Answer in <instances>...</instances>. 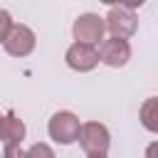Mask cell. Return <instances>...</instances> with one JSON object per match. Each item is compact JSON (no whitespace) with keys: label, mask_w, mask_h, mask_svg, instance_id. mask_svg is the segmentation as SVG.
I'll return each mask as SVG.
<instances>
[{"label":"cell","mask_w":158,"mask_h":158,"mask_svg":"<svg viewBox=\"0 0 158 158\" xmlns=\"http://www.w3.org/2000/svg\"><path fill=\"white\" fill-rule=\"evenodd\" d=\"M77 141L81 143V148L86 153H106L109 151V143H111V136L106 131L104 123L99 121H86L79 126V136Z\"/></svg>","instance_id":"6da1fadb"},{"label":"cell","mask_w":158,"mask_h":158,"mask_svg":"<svg viewBox=\"0 0 158 158\" xmlns=\"http://www.w3.org/2000/svg\"><path fill=\"white\" fill-rule=\"evenodd\" d=\"M79 118L72 114V111H59V114H54L52 118H49V126H47V131H49V136L57 141V143H62V146H69V143H74L77 141V136H79Z\"/></svg>","instance_id":"7a4b0ae2"},{"label":"cell","mask_w":158,"mask_h":158,"mask_svg":"<svg viewBox=\"0 0 158 158\" xmlns=\"http://www.w3.org/2000/svg\"><path fill=\"white\" fill-rule=\"evenodd\" d=\"M35 32L27 27V25H12L7 37L2 40V47L7 54L12 57H27L32 49H35Z\"/></svg>","instance_id":"3957f363"},{"label":"cell","mask_w":158,"mask_h":158,"mask_svg":"<svg viewBox=\"0 0 158 158\" xmlns=\"http://www.w3.org/2000/svg\"><path fill=\"white\" fill-rule=\"evenodd\" d=\"M104 30H106L104 20L99 15H94V12H86V15L77 17V22L72 27L77 42H84V44H99L104 40Z\"/></svg>","instance_id":"277c9868"},{"label":"cell","mask_w":158,"mask_h":158,"mask_svg":"<svg viewBox=\"0 0 158 158\" xmlns=\"http://www.w3.org/2000/svg\"><path fill=\"white\" fill-rule=\"evenodd\" d=\"M104 27H106V30H109L114 37L128 40V37L136 32V27H138V20H136L133 10H128V7H114V10L106 15V22H104Z\"/></svg>","instance_id":"5b68a950"},{"label":"cell","mask_w":158,"mask_h":158,"mask_svg":"<svg viewBox=\"0 0 158 158\" xmlns=\"http://www.w3.org/2000/svg\"><path fill=\"white\" fill-rule=\"evenodd\" d=\"M99 62L109 64V67H123L131 59V47L126 40L121 37H111V40H101L99 42Z\"/></svg>","instance_id":"8992f818"},{"label":"cell","mask_w":158,"mask_h":158,"mask_svg":"<svg viewBox=\"0 0 158 158\" xmlns=\"http://www.w3.org/2000/svg\"><path fill=\"white\" fill-rule=\"evenodd\" d=\"M67 64L77 72H91L96 64H99V54L94 49V44H84V42H74L67 54H64Z\"/></svg>","instance_id":"52a82bcc"},{"label":"cell","mask_w":158,"mask_h":158,"mask_svg":"<svg viewBox=\"0 0 158 158\" xmlns=\"http://www.w3.org/2000/svg\"><path fill=\"white\" fill-rule=\"evenodd\" d=\"M22 138H25V123L22 118L15 116V111H10L0 121V141L7 146V143H22Z\"/></svg>","instance_id":"ba28073f"},{"label":"cell","mask_w":158,"mask_h":158,"mask_svg":"<svg viewBox=\"0 0 158 158\" xmlns=\"http://www.w3.org/2000/svg\"><path fill=\"white\" fill-rule=\"evenodd\" d=\"M141 121L148 131H158V99H148L143 106H141Z\"/></svg>","instance_id":"9c48e42d"},{"label":"cell","mask_w":158,"mask_h":158,"mask_svg":"<svg viewBox=\"0 0 158 158\" xmlns=\"http://www.w3.org/2000/svg\"><path fill=\"white\" fill-rule=\"evenodd\" d=\"M25 156H27V158H54V151H52L47 143H35Z\"/></svg>","instance_id":"30bf717a"},{"label":"cell","mask_w":158,"mask_h":158,"mask_svg":"<svg viewBox=\"0 0 158 158\" xmlns=\"http://www.w3.org/2000/svg\"><path fill=\"white\" fill-rule=\"evenodd\" d=\"M10 27H12V17H10V12H7V10H0V42L7 37Z\"/></svg>","instance_id":"8fae6325"},{"label":"cell","mask_w":158,"mask_h":158,"mask_svg":"<svg viewBox=\"0 0 158 158\" xmlns=\"http://www.w3.org/2000/svg\"><path fill=\"white\" fill-rule=\"evenodd\" d=\"M2 158H27V156H25V151L20 148V143H7Z\"/></svg>","instance_id":"7c38bea8"},{"label":"cell","mask_w":158,"mask_h":158,"mask_svg":"<svg viewBox=\"0 0 158 158\" xmlns=\"http://www.w3.org/2000/svg\"><path fill=\"white\" fill-rule=\"evenodd\" d=\"M118 2H123V5L128 7V10H136V7H141V5L146 2V0H118Z\"/></svg>","instance_id":"4fadbf2b"},{"label":"cell","mask_w":158,"mask_h":158,"mask_svg":"<svg viewBox=\"0 0 158 158\" xmlns=\"http://www.w3.org/2000/svg\"><path fill=\"white\" fill-rule=\"evenodd\" d=\"M156 153H158V143H151V146H148V153H146V156H148V158H156Z\"/></svg>","instance_id":"5bb4252c"},{"label":"cell","mask_w":158,"mask_h":158,"mask_svg":"<svg viewBox=\"0 0 158 158\" xmlns=\"http://www.w3.org/2000/svg\"><path fill=\"white\" fill-rule=\"evenodd\" d=\"M89 158H106V153H89Z\"/></svg>","instance_id":"9a60e30c"},{"label":"cell","mask_w":158,"mask_h":158,"mask_svg":"<svg viewBox=\"0 0 158 158\" xmlns=\"http://www.w3.org/2000/svg\"><path fill=\"white\" fill-rule=\"evenodd\" d=\"M101 2H106V5H116L118 0H101Z\"/></svg>","instance_id":"2e32d148"},{"label":"cell","mask_w":158,"mask_h":158,"mask_svg":"<svg viewBox=\"0 0 158 158\" xmlns=\"http://www.w3.org/2000/svg\"><path fill=\"white\" fill-rule=\"evenodd\" d=\"M0 121H2V116H0Z\"/></svg>","instance_id":"e0dca14e"},{"label":"cell","mask_w":158,"mask_h":158,"mask_svg":"<svg viewBox=\"0 0 158 158\" xmlns=\"http://www.w3.org/2000/svg\"><path fill=\"white\" fill-rule=\"evenodd\" d=\"M0 158H2V156H0Z\"/></svg>","instance_id":"ac0fdd59"}]
</instances>
